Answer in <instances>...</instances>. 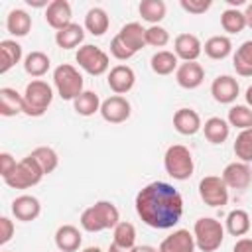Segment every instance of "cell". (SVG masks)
<instances>
[{"label": "cell", "mask_w": 252, "mask_h": 252, "mask_svg": "<svg viewBox=\"0 0 252 252\" xmlns=\"http://www.w3.org/2000/svg\"><path fill=\"white\" fill-rule=\"evenodd\" d=\"M134 205L142 222L158 230L173 228L183 215L181 193L165 181H152L144 185L138 191Z\"/></svg>", "instance_id": "1"}, {"label": "cell", "mask_w": 252, "mask_h": 252, "mask_svg": "<svg viewBox=\"0 0 252 252\" xmlns=\"http://www.w3.org/2000/svg\"><path fill=\"white\" fill-rule=\"evenodd\" d=\"M79 222H81L83 230H87V232H100V230L114 228L120 222V213H118L114 203L96 201L94 205L87 207L81 213Z\"/></svg>", "instance_id": "2"}, {"label": "cell", "mask_w": 252, "mask_h": 252, "mask_svg": "<svg viewBox=\"0 0 252 252\" xmlns=\"http://www.w3.org/2000/svg\"><path fill=\"white\" fill-rule=\"evenodd\" d=\"M193 236L195 246L201 252H215L224 240V226L213 217H201L193 224Z\"/></svg>", "instance_id": "3"}, {"label": "cell", "mask_w": 252, "mask_h": 252, "mask_svg": "<svg viewBox=\"0 0 252 252\" xmlns=\"http://www.w3.org/2000/svg\"><path fill=\"white\" fill-rule=\"evenodd\" d=\"M163 167H165L167 175L173 177L175 181H185L193 175V169H195L193 154L189 152V148H185L181 144H173L165 150Z\"/></svg>", "instance_id": "4"}, {"label": "cell", "mask_w": 252, "mask_h": 252, "mask_svg": "<svg viewBox=\"0 0 252 252\" xmlns=\"http://www.w3.org/2000/svg\"><path fill=\"white\" fill-rule=\"evenodd\" d=\"M53 100V89L41 79H33L26 85L24 91V114L28 116H43L47 106Z\"/></svg>", "instance_id": "5"}, {"label": "cell", "mask_w": 252, "mask_h": 252, "mask_svg": "<svg viewBox=\"0 0 252 252\" xmlns=\"http://www.w3.org/2000/svg\"><path fill=\"white\" fill-rule=\"evenodd\" d=\"M53 85L63 100H75L83 93V75L71 63H61L53 71Z\"/></svg>", "instance_id": "6"}, {"label": "cell", "mask_w": 252, "mask_h": 252, "mask_svg": "<svg viewBox=\"0 0 252 252\" xmlns=\"http://www.w3.org/2000/svg\"><path fill=\"white\" fill-rule=\"evenodd\" d=\"M43 169L37 165V161L28 154L26 158H22L16 165V169L4 179V183L12 189H30L33 185H37L43 177Z\"/></svg>", "instance_id": "7"}, {"label": "cell", "mask_w": 252, "mask_h": 252, "mask_svg": "<svg viewBox=\"0 0 252 252\" xmlns=\"http://www.w3.org/2000/svg\"><path fill=\"white\" fill-rule=\"evenodd\" d=\"M75 61L79 63V67L83 71H87L89 75L93 77H98V75H104L110 67V59H108V53H104L100 47L96 45H81L75 53Z\"/></svg>", "instance_id": "8"}, {"label": "cell", "mask_w": 252, "mask_h": 252, "mask_svg": "<svg viewBox=\"0 0 252 252\" xmlns=\"http://www.w3.org/2000/svg\"><path fill=\"white\" fill-rule=\"evenodd\" d=\"M199 197L209 207H224L228 203V187L219 175H205L199 181Z\"/></svg>", "instance_id": "9"}, {"label": "cell", "mask_w": 252, "mask_h": 252, "mask_svg": "<svg viewBox=\"0 0 252 252\" xmlns=\"http://www.w3.org/2000/svg\"><path fill=\"white\" fill-rule=\"evenodd\" d=\"M132 106L122 94H112L102 100L100 104V116L110 124H122L130 118Z\"/></svg>", "instance_id": "10"}, {"label": "cell", "mask_w": 252, "mask_h": 252, "mask_svg": "<svg viewBox=\"0 0 252 252\" xmlns=\"http://www.w3.org/2000/svg\"><path fill=\"white\" fill-rule=\"evenodd\" d=\"M220 177L228 189H246L252 183V167L244 161H232L222 169Z\"/></svg>", "instance_id": "11"}, {"label": "cell", "mask_w": 252, "mask_h": 252, "mask_svg": "<svg viewBox=\"0 0 252 252\" xmlns=\"http://www.w3.org/2000/svg\"><path fill=\"white\" fill-rule=\"evenodd\" d=\"M106 83L114 94H126L128 91H132L136 83V73L130 65H114L108 71Z\"/></svg>", "instance_id": "12"}, {"label": "cell", "mask_w": 252, "mask_h": 252, "mask_svg": "<svg viewBox=\"0 0 252 252\" xmlns=\"http://www.w3.org/2000/svg\"><path fill=\"white\" fill-rule=\"evenodd\" d=\"M211 94L219 104H230L240 94V85L230 75H219L211 85Z\"/></svg>", "instance_id": "13"}, {"label": "cell", "mask_w": 252, "mask_h": 252, "mask_svg": "<svg viewBox=\"0 0 252 252\" xmlns=\"http://www.w3.org/2000/svg\"><path fill=\"white\" fill-rule=\"evenodd\" d=\"M175 81L181 89L193 91L197 87H201V83L205 81V69L201 63L197 61H185L177 67L175 71Z\"/></svg>", "instance_id": "14"}, {"label": "cell", "mask_w": 252, "mask_h": 252, "mask_svg": "<svg viewBox=\"0 0 252 252\" xmlns=\"http://www.w3.org/2000/svg\"><path fill=\"white\" fill-rule=\"evenodd\" d=\"M195 236L187 228H177L159 244V252H195Z\"/></svg>", "instance_id": "15"}, {"label": "cell", "mask_w": 252, "mask_h": 252, "mask_svg": "<svg viewBox=\"0 0 252 252\" xmlns=\"http://www.w3.org/2000/svg\"><path fill=\"white\" fill-rule=\"evenodd\" d=\"M201 51H203V43L193 33H179L175 37V41H173V53L183 63L185 61H197Z\"/></svg>", "instance_id": "16"}, {"label": "cell", "mask_w": 252, "mask_h": 252, "mask_svg": "<svg viewBox=\"0 0 252 252\" xmlns=\"http://www.w3.org/2000/svg\"><path fill=\"white\" fill-rule=\"evenodd\" d=\"M71 16H73V12H71V4L67 0H53L45 8V22L55 32H59V30L67 28L69 24H73Z\"/></svg>", "instance_id": "17"}, {"label": "cell", "mask_w": 252, "mask_h": 252, "mask_svg": "<svg viewBox=\"0 0 252 252\" xmlns=\"http://www.w3.org/2000/svg\"><path fill=\"white\" fill-rule=\"evenodd\" d=\"M39 213H41V203L33 195H20L12 201V215L22 222L35 220Z\"/></svg>", "instance_id": "18"}, {"label": "cell", "mask_w": 252, "mask_h": 252, "mask_svg": "<svg viewBox=\"0 0 252 252\" xmlns=\"http://www.w3.org/2000/svg\"><path fill=\"white\" fill-rule=\"evenodd\" d=\"M173 128L181 134V136H193L203 128L201 116L197 110L193 108H179L173 114Z\"/></svg>", "instance_id": "19"}, {"label": "cell", "mask_w": 252, "mask_h": 252, "mask_svg": "<svg viewBox=\"0 0 252 252\" xmlns=\"http://www.w3.org/2000/svg\"><path fill=\"white\" fill-rule=\"evenodd\" d=\"M120 37V41L136 55L140 49H144L146 45V28H142V24L138 22H128L120 28V32L116 33Z\"/></svg>", "instance_id": "20"}, {"label": "cell", "mask_w": 252, "mask_h": 252, "mask_svg": "<svg viewBox=\"0 0 252 252\" xmlns=\"http://www.w3.org/2000/svg\"><path fill=\"white\" fill-rule=\"evenodd\" d=\"M83 244V236L77 226L73 224H61L55 230V246L61 252H77Z\"/></svg>", "instance_id": "21"}, {"label": "cell", "mask_w": 252, "mask_h": 252, "mask_svg": "<svg viewBox=\"0 0 252 252\" xmlns=\"http://www.w3.org/2000/svg\"><path fill=\"white\" fill-rule=\"evenodd\" d=\"M24 112V94L16 89L2 87L0 89V114L2 116H18Z\"/></svg>", "instance_id": "22"}, {"label": "cell", "mask_w": 252, "mask_h": 252, "mask_svg": "<svg viewBox=\"0 0 252 252\" xmlns=\"http://www.w3.org/2000/svg\"><path fill=\"white\" fill-rule=\"evenodd\" d=\"M203 134L211 144L219 146V144L226 142V138L230 134V124L220 116H211L203 124Z\"/></svg>", "instance_id": "23"}, {"label": "cell", "mask_w": 252, "mask_h": 252, "mask_svg": "<svg viewBox=\"0 0 252 252\" xmlns=\"http://www.w3.org/2000/svg\"><path fill=\"white\" fill-rule=\"evenodd\" d=\"M6 30L16 35V37H24L30 33L32 30V16L22 10V8H14L8 12V18H6Z\"/></svg>", "instance_id": "24"}, {"label": "cell", "mask_w": 252, "mask_h": 252, "mask_svg": "<svg viewBox=\"0 0 252 252\" xmlns=\"http://www.w3.org/2000/svg\"><path fill=\"white\" fill-rule=\"evenodd\" d=\"M203 51H205V55L209 59L220 61V59H226L232 53V41L226 35H213V37H209L205 41Z\"/></svg>", "instance_id": "25"}, {"label": "cell", "mask_w": 252, "mask_h": 252, "mask_svg": "<svg viewBox=\"0 0 252 252\" xmlns=\"http://www.w3.org/2000/svg\"><path fill=\"white\" fill-rule=\"evenodd\" d=\"M108 26H110V18L106 14V10L94 6L87 12L85 16V30L93 35H104L108 32Z\"/></svg>", "instance_id": "26"}, {"label": "cell", "mask_w": 252, "mask_h": 252, "mask_svg": "<svg viewBox=\"0 0 252 252\" xmlns=\"http://www.w3.org/2000/svg\"><path fill=\"white\" fill-rule=\"evenodd\" d=\"M232 67L240 77H252V39L236 47L232 55Z\"/></svg>", "instance_id": "27"}, {"label": "cell", "mask_w": 252, "mask_h": 252, "mask_svg": "<svg viewBox=\"0 0 252 252\" xmlns=\"http://www.w3.org/2000/svg\"><path fill=\"white\" fill-rule=\"evenodd\" d=\"M85 39V30L79 26V24H69L67 28L55 32V43L61 47V49H73L77 45H81Z\"/></svg>", "instance_id": "28"}, {"label": "cell", "mask_w": 252, "mask_h": 252, "mask_svg": "<svg viewBox=\"0 0 252 252\" xmlns=\"http://www.w3.org/2000/svg\"><path fill=\"white\" fill-rule=\"evenodd\" d=\"M150 67H152V71H154L156 75H171L173 71H177L179 59H177V55H175L173 51L161 49V51H158V53L152 55Z\"/></svg>", "instance_id": "29"}, {"label": "cell", "mask_w": 252, "mask_h": 252, "mask_svg": "<svg viewBox=\"0 0 252 252\" xmlns=\"http://www.w3.org/2000/svg\"><path fill=\"white\" fill-rule=\"evenodd\" d=\"M0 57H2V65H0V73H8L16 63L22 61V45L14 39H2L0 41Z\"/></svg>", "instance_id": "30"}, {"label": "cell", "mask_w": 252, "mask_h": 252, "mask_svg": "<svg viewBox=\"0 0 252 252\" xmlns=\"http://www.w3.org/2000/svg\"><path fill=\"white\" fill-rule=\"evenodd\" d=\"M226 232L232 236H244L250 226H252V219L244 209H234L226 215Z\"/></svg>", "instance_id": "31"}, {"label": "cell", "mask_w": 252, "mask_h": 252, "mask_svg": "<svg viewBox=\"0 0 252 252\" xmlns=\"http://www.w3.org/2000/svg\"><path fill=\"white\" fill-rule=\"evenodd\" d=\"M138 12H140L142 20L150 22L152 26H159V22L165 18L167 6L163 0H142L138 6Z\"/></svg>", "instance_id": "32"}, {"label": "cell", "mask_w": 252, "mask_h": 252, "mask_svg": "<svg viewBox=\"0 0 252 252\" xmlns=\"http://www.w3.org/2000/svg\"><path fill=\"white\" fill-rule=\"evenodd\" d=\"M100 98L94 91H83L75 100H73V108L79 116H93L94 112H100Z\"/></svg>", "instance_id": "33"}, {"label": "cell", "mask_w": 252, "mask_h": 252, "mask_svg": "<svg viewBox=\"0 0 252 252\" xmlns=\"http://www.w3.org/2000/svg\"><path fill=\"white\" fill-rule=\"evenodd\" d=\"M49 67H51V61L43 51H32L24 59V71L30 77H43L49 71Z\"/></svg>", "instance_id": "34"}, {"label": "cell", "mask_w": 252, "mask_h": 252, "mask_svg": "<svg viewBox=\"0 0 252 252\" xmlns=\"http://www.w3.org/2000/svg\"><path fill=\"white\" fill-rule=\"evenodd\" d=\"M112 244L120 248H136V228L128 220H120L112 228Z\"/></svg>", "instance_id": "35"}, {"label": "cell", "mask_w": 252, "mask_h": 252, "mask_svg": "<svg viewBox=\"0 0 252 252\" xmlns=\"http://www.w3.org/2000/svg\"><path fill=\"white\" fill-rule=\"evenodd\" d=\"M30 156L37 161V165L43 169L45 175L51 173V171H55L57 165H59V156H57V152H55L53 148H49V146H37L35 150H32Z\"/></svg>", "instance_id": "36"}, {"label": "cell", "mask_w": 252, "mask_h": 252, "mask_svg": "<svg viewBox=\"0 0 252 252\" xmlns=\"http://www.w3.org/2000/svg\"><path fill=\"white\" fill-rule=\"evenodd\" d=\"M220 26L226 33H240L246 28L244 12H240L238 8H226L220 14Z\"/></svg>", "instance_id": "37"}, {"label": "cell", "mask_w": 252, "mask_h": 252, "mask_svg": "<svg viewBox=\"0 0 252 252\" xmlns=\"http://www.w3.org/2000/svg\"><path fill=\"white\" fill-rule=\"evenodd\" d=\"M230 126L238 128V130H248L252 128V108L246 104H234L228 110V120Z\"/></svg>", "instance_id": "38"}, {"label": "cell", "mask_w": 252, "mask_h": 252, "mask_svg": "<svg viewBox=\"0 0 252 252\" xmlns=\"http://www.w3.org/2000/svg\"><path fill=\"white\" fill-rule=\"evenodd\" d=\"M232 150H234V156L238 158V161L252 163V128L240 130V134L234 140Z\"/></svg>", "instance_id": "39"}, {"label": "cell", "mask_w": 252, "mask_h": 252, "mask_svg": "<svg viewBox=\"0 0 252 252\" xmlns=\"http://www.w3.org/2000/svg\"><path fill=\"white\" fill-rule=\"evenodd\" d=\"M169 41V32L161 26H150L146 28V45L152 47H163Z\"/></svg>", "instance_id": "40"}, {"label": "cell", "mask_w": 252, "mask_h": 252, "mask_svg": "<svg viewBox=\"0 0 252 252\" xmlns=\"http://www.w3.org/2000/svg\"><path fill=\"white\" fill-rule=\"evenodd\" d=\"M179 6H181L185 12H189V14L201 16V14H205V12L213 6V2H211V0H179Z\"/></svg>", "instance_id": "41"}, {"label": "cell", "mask_w": 252, "mask_h": 252, "mask_svg": "<svg viewBox=\"0 0 252 252\" xmlns=\"http://www.w3.org/2000/svg\"><path fill=\"white\" fill-rule=\"evenodd\" d=\"M110 53H112V57L114 59H118V61H126V59H130V57H134V53L120 41V37L118 35H114L112 37V41H110Z\"/></svg>", "instance_id": "42"}, {"label": "cell", "mask_w": 252, "mask_h": 252, "mask_svg": "<svg viewBox=\"0 0 252 252\" xmlns=\"http://www.w3.org/2000/svg\"><path fill=\"white\" fill-rule=\"evenodd\" d=\"M16 165H18V161L12 158V154H8V152L0 154V175H2V179H6L16 169Z\"/></svg>", "instance_id": "43"}, {"label": "cell", "mask_w": 252, "mask_h": 252, "mask_svg": "<svg viewBox=\"0 0 252 252\" xmlns=\"http://www.w3.org/2000/svg\"><path fill=\"white\" fill-rule=\"evenodd\" d=\"M14 230H16L14 222L8 217H2L0 219V244H8L14 236Z\"/></svg>", "instance_id": "44"}, {"label": "cell", "mask_w": 252, "mask_h": 252, "mask_svg": "<svg viewBox=\"0 0 252 252\" xmlns=\"http://www.w3.org/2000/svg\"><path fill=\"white\" fill-rule=\"evenodd\" d=\"M232 252H252V238H238L232 246Z\"/></svg>", "instance_id": "45"}, {"label": "cell", "mask_w": 252, "mask_h": 252, "mask_svg": "<svg viewBox=\"0 0 252 252\" xmlns=\"http://www.w3.org/2000/svg\"><path fill=\"white\" fill-rule=\"evenodd\" d=\"M244 18H246V28L252 30V2L246 6V10H244Z\"/></svg>", "instance_id": "46"}, {"label": "cell", "mask_w": 252, "mask_h": 252, "mask_svg": "<svg viewBox=\"0 0 252 252\" xmlns=\"http://www.w3.org/2000/svg\"><path fill=\"white\" fill-rule=\"evenodd\" d=\"M108 252H136V248H120L116 244H110L108 246Z\"/></svg>", "instance_id": "47"}, {"label": "cell", "mask_w": 252, "mask_h": 252, "mask_svg": "<svg viewBox=\"0 0 252 252\" xmlns=\"http://www.w3.org/2000/svg\"><path fill=\"white\" fill-rule=\"evenodd\" d=\"M136 252H159V250H158V248H154V246L144 244V246H136Z\"/></svg>", "instance_id": "48"}, {"label": "cell", "mask_w": 252, "mask_h": 252, "mask_svg": "<svg viewBox=\"0 0 252 252\" xmlns=\"http://www.w3.org/2000/svg\"><path fill=\"white\" fill-rule=\"evenodd\" d=\"M244 98H246V104H248V106H252V85L246 89V94H244Z\"/></svg>", "instance_id": "49"}, {"label": "cell", "mask_w": 252, "mask_h": 252, "mask_svg": "<svg viewBox=\"0 0 252 252\" xmlns=\"http://www.w3.org/2000/svg\"><path fill=\"white\" fill-rule=\"evenodd\" d=\"M28 4H30V6H35V8H39V6H45V8H47V6H49L47 2H37V0H28Z\"/></svg>", "instance_id": "50"}, {"label": "cell", "mask_w": 252, "mask_h": 252, "mask_svg": "<svg viewBox=\"0 0 252 252\" xmlns=\"http://www.w3.org/2000/svg\"><path fill=\"white\" fill-rule=\"evenodd\" d=\"M83 252H102V250H100L98 246H87V248H85Z\"/></svg>", "instance_id": "51"}, {"label": "cell", "mask_w": 252, "mask_h": 252, "mask_svg": "<svg viewBox=\"0 0 252 252\" xmlns=\"http://www.w3.org/2000/svg\"><path fill=\"white\" fill-rule=\"evenodd\" d=\"M230 6H240V4H244V0H226Z\"/></svg>", "instance_id": "52"}, {"label": "cell", "mask_w": 252, "mask_h": 252, "mask_svg": "<svg viewBox=\"0 0 252 252\" xmlns=\"http://www.w3.org/2000/svg\"><path fill=\"white\" fill-rule=\"evenodd\" d=\"M2 252H10V250H2Z\"/></svg>", "instance_id": "53"}, {"label": "cell", "mask_w": 252, "mask_h": 252, "mask_svg": "<svg viewBox=\"0 0 252 252\" xmlns=\"http://www.w3.org/2000/svg\"><path fill=\"white\" fill-rule=\"evenodd\" d=\"M250 219H252V217H250Z\"/></svg>", "instance_id": "54"}]
</instances>
